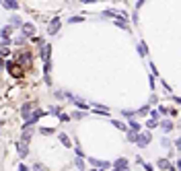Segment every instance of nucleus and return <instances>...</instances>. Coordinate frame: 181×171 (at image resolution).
<instances>
[{
  "instance_id": "24",
  "label": "nucleus",
  "mask_w": 181,
  "mask_h": 171,
  "mask_svg": "<svg viewBox=\"0 0 181 171\" xmlns=\"http://www.w3.org/2000/svg\"><path fill=\"white\" fill-rule=\"evenodd\" d=\"M0 56H8V50H6V47H2V50H0Z\"/></svg>"
},
{
  "instance_id": "12",
  "label": "nucleus",
  "mask_w": 181,
  "mask_h": 171,
  "mask_svg": "<svg viewBox=\"0 0 181 171\" xmlns=\"http://www.w3.org/2000/svg\"><path fill=\"white\" fill-rule=\"evenodd\" d=\"M60 142H62L64 147H68V148H70V144H72V140H70L66 134H60Z\"/></svg>"
},
{
  "instance_id": "5",
  "label": "nucleus",
  "mask_w": 181,
  "mask_h": 171,
  "mask_svg": "<svg viewBox=\"0 0 181 171\" xmlns=\"http://www.w3.org/2000/svg\"><path fill=\"white\" fill-rule=\"evenodd\" d=\"M21 27H23V35H25V37H33V33H35V25L33 23H23Z\"/></svg>"
},
{
  "instance_id": "21",
  "label": "nucleus",
  "mask_w": 181,
  "mask_h": 171,
  "mask_svg": "<svg viewBox=\"0 0 181 171\" xmlns=\"http://www.w3.org/2000/svg\"><path fill=\"white\" fill-rule=\"evenodd\" d=\"M82 21V17H72V19H68V23H80Z\"/></svg>"
},
{
  "instance_id": "6",
  "label": "nucleus",
  "mask_w": 181,
  "mask_h": 171,
  "mask_svg": "<svg viewBox=\"0 0 181 171\" xmlns=\"http://www.w3.org/2000/svg\"><path fill=\"white\" fill-rule=\"evenodd\" d=\"M27 144H29V142H23V140H19V142H17V150H19V157H27V153H29V150H27Z\"/></svg>"
},
{
  "instance_id": "23",
  "label": "nucleus",
  "mask_w": 181,
  "mask_h": 171,
  "mask_svg": "<svg viewBox=\"0 0 181 171\" xmlns=\"http://www.w3.org/2000/svg\"><path fill=\"white\" fill-rule=\"evenodd\" d=\"M148 128H154V126H157V120H148Z\"/></svg>"
},
{
  "instance_id": "13",
  "label": "nucleus",
  "mask_w": 181,
  "mask_h": 171,
  "mask_svg": "<svg viewBox=\"0 0 181 171\" xmlns=\"http://www.w3.org/2000/svg\"><path fill=\"white\" fill-rule=\"evenodd\" d=\"M158 167H160V169H171V163H169V161H165V159H160V161H158Z\"/></svg>"
},
{
  "instance_id": "19",
  "label": "nucleus",
  "mask_w": 181,
  "mask_h": 171,
  "mask_svg": "<svg viewBox=\"0 0 181 171\" xmlns=\"http://www.w3.org/2000/svg\"><path fill=\"white\" fill-rule=\"evenodd\" d=\"M138 52H140L142 56H146V46H144V44H140V46H138Z\"/></svg>"
},
{
  "instance_id": "7",
  "label": "nucleus",
  "mask_w": 181,
  "mask_h": 171,
  "mask_svg": "<svg viewBox=\"0 0 181 171\" xmlns=\"http://www.w3.org/2000/svg\"><path fill=\"white\" fill-rule=\"evenodd\" d=\"M125 169H128V159L122 157V159L115 161V171H125Z\"/></svg>"
},
{
  "instance_id": "20",
  "label": "nucleus",
  "mask_w": 181,
  "mask_h": 171,
  "mask_svg": "<svg viewBox=\"0 0 181 171\" xmlns=\"http://www.w3.org/2000/svg\"><path fill=\"white\" fill-rule=\"evenodd\" d=\"M11 23H12V25H23L19 17H11Z\"/></svg>"
},
{
  "instance_id": "15",
  "label": "nucleus",
  "mask_w": 181,
  "mask_h": 171,
  "mask_svg": "<svg viewBox=\"0 0 181 171\" xmlns=\"http://www.w3.org/2000/svg\"><path fill=\"white\" fill-rule=\"evenodd\" d=\"M130 128H132V132H140V124H138V122H132V124H130Z\"/></svg>"
},
{
  "instance_id": "10",
  "label": "nucleus",
  "mask_w": 181,
  "mask_h": 171,
  "mask_svg": "<svg viewBox=\"0 0 181 171\" xmlns=\"http://www.w3.org/2000/svg\"><path fill=\"white\" fill-rule=\"evenodd\" d=\"M160 128H163L165 132H171V130H173V122H169V120H165V122H160Z\"/></svg>"
},
{
  "instance_id": "18",
  "label": "nucleus",
  "mask_w": 181,
  "mask_h": 171,
  "mask_svg": "<svg viewBox=\"0 0 181 171\" xmlns=\"http://www.w3.org/2000/svg\"><path fill=\"white\" fill-rule=\"evenodd\" d=\"M39 132H41V134H52V132H56V130H54V128H41Z\"/></svg>"
},
{
  "instance_id": "1",
  "label": "nucleus",
  "mask_w": 181,
  "mask_h": 171,
  "mask_svg": "<svg viewBox=\"0 0 181 171\" xmlns=\"http://www.w3.org/2000/svg\"><path fill=\"white\" fill-rule=\"evenodd\" d=\"M17 64H19V66H25V68H31V66H33L31 54H29V52H23L21 56H17Z\"/></svg>"
},
{
  "instance_id": "22",
  "label": "nucleus",
  "mask_w": 181,
  "mask_h": 171,
  "mask_svg": "<svg viewBox=\"0 0 181 171\" xmlns=\"http://www.w3.org/2000/svg\"><path fill=\"white\" fill-rule=\"evenodd\" d=\"M113 126H115V128H119V130H125V126L122 124V122H117V120H115V122H113Z\"/></svg>"
},
{
  "instance_id": "14",
  "label": "nucleus",
  "mask_w": 181,
  "mask_h": 171,
  "mask_svg": "<svg viewBox=\"0 0 181 171\" xmlns=\"http://www.w3.org/2000/svg\"><path fill=\"white\" fill-rule=\"evenodd\" d=\"M11 33H12V29H11V27H4V29H2V33H0V37H8Z\"/></svg>"
},
{
  "instance_id": "9",
  "label": "nucleus",
  "mask_w": 181,
  "mask_h": 171,
  "mask_svg": "<svg viewBox=\"0 0 181 171\" xmlns=\"http://www.w3.org/2000/svg\"><path fill=\"white\" fill-rule=\"evenodd\" d=\"M2 6H6L11 11H17L19 8V2H14V0H2Z\"/></svg>"
},
{
  "instance_id": "11",
  "label": "nucleus",
  "mask_w": 181,
  "mask_h": 171,
  "mask_svg": "<svg viewBox=\"0 0 181 171\" xmlns=\"http://www.w3.org/2000/svg\"><path fill=\"white\" fill-rule=\"evenodd\" d=\"M91 163H93V165H97V167H101V169L109 167V163H107V161H97V159H91Z\"/></svg>"
},
{
  "instance_id": "16",
  "label": "nucleus",
  "mask_w": 181,
  "mask_h": 171,
  "mask_svg": "<svg viewBox=\"0 0 181 171\" xmlns=\"http://www.w3.org/2000/svg\"><path fill=\"white\" fill-rule=\"evenodd\" d=\"M74 165H76V167H78L80 171L84 169V161H82V159H76V161H74Z\"/></svg>"
},
{
  "instance_id": "4",
  "label": "nucleus",
  "mask_w": 181,
  "mask_h": 171,
  "mask_svg": "<svg viewBox=\"0 0 181 171\" xmlns=\"http://www.w3.org/2000/svg\"><path fill=\"white\" fill-rule=\"evenodd\" d=\"M152 140V136H150V132H144V134H140V136H136V142H138V147H148V142Z\"/></svg>"
},
{
  "instance_id": "8",
  "label": "nucleus",
  "mask_w": 181,
  "mask_h": 171,
  "mask_svg": "<svg viewBox=\"0 0 181 171\" xmlns=\"http://www.w3.org/2000/svg\"><path fill=\"white\" fill-rule=\"evenodd\" d=\"M58 31H60V19H54V21H52V23H49V35H54V33H58Z\"/></svg>"
},
{
  "instance_id": "3",
  "label": "nucleus",
  "mask_w": 181,
  "mask_h": 171,
  "mask_svg": "<svg viewBox=\"0 0 181 171\" xmlns=\"http://www.w3.org/2000/svg\"><path fill=\"white\" fill-rule=\"evenodd\" d=\"M35 105H37L35 101H29V103H25V105L21 107V115L25 118V120H29V118H31V111L35 109Z\"/></svg>"
},
{
  "instance_id": "17",
  "label": "nucleus",
  "mask_w": 181,
  "mask_h": 171,
  "mask_svg": "<svg viewBox=\"0 0 181 171\" xmlns=\"http://www.w3.org/2000/svg\"><path fill=\"white\" fill-rule=\"evenodd\" d=\"M33 171H47V167H43L41 163H37V165H33Z\"/></svg>"
},
{
  "instance_id": "25",
  "label": "nucleus",
  "mask_w": 181,
  "mask_h": 171,
  "mask_svg": "<svg viewBox=\"0 0 181 171\" xmlns=\"http://www.w3.org/2000/svg\"><path fill=\"white\" fill-rule=\"evenodd\" d=\"M19 171H27V167H23V165H19Z\"/></svg>"
},
{
  "instance_id": "2",
  "label": "nucleus",
  "mask_w": 181,
  "mask_h": 171,
  "mask_svg": "<svg viewBox=\"0 0 181 171\" xmlns=\"http://www.w3.org/2000/svg\"><path fill=\"white\" fill-rule=\"evenodd\" d=\"M4 66L8 68V72H11L14 79H21V76H23V68L19 66V64H17V62H6Z\"/></svg>"
}]
</instances>
